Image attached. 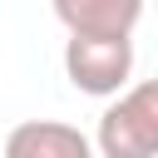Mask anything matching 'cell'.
I'll return each mask as SVG.
<instances>
[{"label":"cell","mask_w":158,"mask_h":158,"mask_svg":"<svg viewBox=\"0 0 158 158\" xmlns=\"http://www.w3.org/2000/svg\"><path fill=\"white\" fill-rule=\"evenodd\" d=\"M99 158H158V79L128 84L94 128Z\"/></svg>","instance_id":"6da1fadb"},{"label":"cell","mask_w":158,"mask_h":158,"mask_svg":"<svg viewBox=\"0 0 158 158\" xmlns=\"http://www.w3.org/2000/svg\"><path fill=\"white\" fill-rule=\"evenodd\" d=\"M64 74L89 99H118L133 79V40H64Z\"/></svg>","instance_id":"7a4b0ae2"},{"label":"cell","mask_w":158,"mask_h":158,"mask_svg":"<svg viewBox=\"0 0 158 158\" xmlns=\"http://www.w3.org/2000/svg\"><path fill=\"white\" fill-rule=\"evenodd\" d=\"M54 20L69 30V40H133L143 20V0H49Z\"/></svg>","instance_id":"3957f363"},{"label":"cell","mask_w":158,"mask_h":158,"mask_svg":"<svg viewBox=\"0 0 158 158\" xmlns=\"http://www.w3.org/2000/svg\"><path fill=\"white\" fill-rule=\"evenodd\" d=\"M94 138L59 118H25L5 133V158H94Z\"/></svg>","instance_id":"277c9868"}]
</instances>
